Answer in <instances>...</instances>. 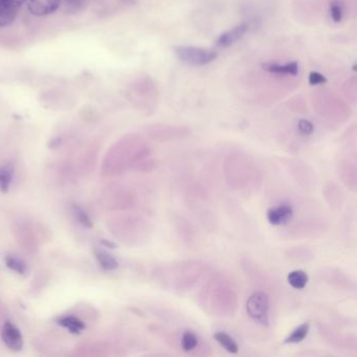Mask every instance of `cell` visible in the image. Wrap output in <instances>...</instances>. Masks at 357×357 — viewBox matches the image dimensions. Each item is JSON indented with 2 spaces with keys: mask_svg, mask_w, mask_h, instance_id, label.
<instances>
[{
  "mask_svg": "<svg viewBox=\"0 0 357 357\" xmlns=\"http://www.w3.org/2000/svg\"><path fill=\"white\" fill-rule=\"evenodd\" d=\"M176 57L183 63L190 66H204L216 59L217 52L213 50L204 49V47H185L178 45L174 47Z\"/></svg>",
  "mask_w": 357,
  "mask_h": 357,
  "instance_id": "obj_1",
  "label": "cell"
},
{
  "mask_svg": "<svg viewBox=\"0 0 357 357\" xmlns=\"http://www.w3.org/2000/svg\"><path fill=\"white\" fill-rule=\"evenodd\" d=\"M246 311L252 319L263 325H267L269 311L268 296L265 292H255L246 302Z\"/></svg>",
  "mask_w": 357,
  "mask_h": 357,
  "instance_id": "obj_2",
  "label": "cell"
},
{
  "mask_svg": "<svg viewBox=\"0 0 357 357\" xmlns=\"http://www.w3.org/2000/svg\"><path fill=\"white\" fill-rule=\"evenodd\" d=\"M62 0H28L29 12L36 17H45L55 13L60 6Z\"/></svg>",
  "mask_w": 357,
  "mask_h": 357,
  "instance_id": "obj_3",
  "label": "cell"
},
{
  "mask_svg": "<svg viewBox=\"0 0 357 357\" xmlns=\"http://www.w3.org/2000/svg\"><path fill=\"white\" fill-rule=\"evenodd\" d=\"M1 338L8 348L13 351H20L24 347V338L20 329L12 321H7L1 330Z\"/></svg>",
  "mask_w": 357,
  "mask_h": 357,
  "instance_id": "obj_4",
  "label": "cell"
},
{
  "mask_svg": "<svg viewBox=\"0 0 357 357\" xmlns=\"http://www.w3.org/2000/svg\"><path fill=\"white\" fill-rule=\"evenodd\" d=\"M248 31V24H241L239 26H235L231 30L227 31V32L223 33L220 36L218 37L216 41V45L221 49H225V47H231L234 43H238L241 40L246 33Z\"/></svg>",
  "mask_w": 357,
  "mask_h": 357,
  "instance_id": "obj_5",
  "label": "cell"
},
{
  "mask_svg": "<svg viewBox=\"0 0 357 357\" xmlns=\"http://www.w3.org/2000/svg\"><path fill=\"white\" fill-rule=\"evenodd\" d=\"M292 215H294V210L289 204H281L278 208H271L267 212V219L271 225H281L290 220Z\"/></svg>",
  "mask_w": 357,
  "mask_h": 357,
  "instance_id": "obj_6",
  "label": "cell"
},
{
  "mask_svg": "<svg viewBox=\"0 0 357 357\" xmlns=\"http://www.w3.org/2000/svg\"><path fill=\"white\" fill-rule=\"evenodd\" d=\"M20 13V8L8 0H0V28L10 26L15 22Z\"/></svg>",
  "mask_w": 357,
  "mask_h": 357,
  "instance_id": "obj_7",
  "label": "cell"
},
{
  "mask_svg": "<svg viewBox=\"0 0 357 357\" xmlns=\"http://www.w3.org/2000/svg\"><path fill=\"white\" fill-rule=\"evenodd\" d=\"M263 70L271 74L284 75V76H296L298 74V64L296 62H288L285 64L265 63L262 66Z\"/></svg>",
  "mask_w": 357,
  "mask_h": 357,
  "instance_id": "obj_8",
  "label": "cell"
},
{
  "mask_svg": "<svg viewBox=\"0 0 357 357\" xmlns=\"http://www.w3.org/2000/svg\"><path fill=\"white\" fill-rule=\"evenodd\" d=\"M58 324L75 334L80 333L85 329V324L78 317H72V315L60 317L58 319Z\"/></svg>",
  "mask_w": 357,
  "mask_h": 357,
  "instance_id": "obj_9",
  "label": "cell"
},
{
  "mask_svg": "<svg viewBox=\"0 0 357 357\" xmlns=\"http://www.w3.org/2000/svg\"><path fill=\"white\" fill-rule=\"evenodd\" d=\"M308 275L304 271H301V269L291 271L287 275V282L294 289H303L308 283Z\"/></svg>",
  "mask_w": 357,
  "mask_h": 357,
  "instance_id": "obj_10",
  "label": "cell"
},
{
  "mask_svg": "<svg viewBox=\"0 0 357 357\" xmlns=\"http://www.w3.org/2000/svg\"><path fill=\"white\" fill-rule=\"evenodd\" d=\"M214 338L217 340V342L221 344L225 350L229 351V353H237L239 351V347H238L237 342H235L231 336L225 332H217L214 334Z\"/></svg>",
  "mask_w": 357,
  "mask_h": 357,
  "instance_id": "obj_11",
  "label": "cell"
},
{
  "mask_svg": "<svg viewBox=\"0 0 357 357\" xmlns=\"http://www.w3.org/2000/svg\"><path fill=\"white\" fill-rule=\"evenodd\" d=\"M308 332L309 324H302V325L296 328V329L285 338L284 342H285V344H298V342H303V340L306 338V336L308 335Z\"/></svg>",
  "mask_w": 357,
  "mask_h": 357,
  "instance_id": "obj_12",
  "label": "cell"
},
{
  "mask_svg": "<svg viewBox=\"0 0 357 357\" xmlns=\"http://www.w3.org/2000/svg\"><path fill=\"white\" fill-rule=\"evenodd\" d=\"M96 257H97L100 265L106 271H114L119 267V262L116 259L108 252L99 250V252H96Z\"/></svg>",
  "mask_w": 357,
  "mask_h": 357,
  "instance_id": "obj_13",
  "label": "cell"
},
{
  "mask_svg": "<svg viewBox=\"0 0 357 357\" xmlns=\"http://www.w3.org/2000/svg\"><path fill=\"white\" fill-rule=\"evenodd\" d=\"M198 338L193 332L185 331L181 337V347L185 352L194 350L197 347Z\"/></svg>",
  "mask_w": 357,
  "mask_h": 357,
  "instance_id": "obj_14",
  "label": "cell"
},
{
  "mask_svg": "<svg viewBox=\"0 0 357 357\" xmlns=\"http://www.w3.org/2000/svg\"><path fill=\"white\" fill-rule=\"evenodd\" d=\"M13 170L10 167L0 168V191L7 192L11 185Z\"/></svg>",
  "mask_w": 357,
  "mask_h": 357,
  "instance_id": "obj_15",
  "label": "cell"
},
{
  "mask_svg": "<svg viewBox=\"0 0 357 357\" xmlns=\"http://www.w3.org/2000/svg\"><path fill=\"white\" fill-rule=\"evenodd\" d=\"M6 264L9 267L11 271H15V273H20V275H24L26 271V265L24 261L20 260V259L15 258L13 256H8L6 258Z\"/></svg>",
  "mask_w": 357,
  "mask_h": 357,
  "instance_id": "obj_16",
  "label": "cell"
},
{
  "mask_svg": "<svg viewBox=\"0 0 357 357\" xmlns=\"http://www.w3.org/2000/svg\"><path fill=\"white\" fill-rule=\"evenodd\" d=\"M73 210H74L75 217H76L79 223H81L83 227H89V229L93 227V222H91V218H89V215H87V213L85 212L83 208H81L80 206H74Z\"/></svg>",
  "mask_w": 357,
  "mask_h": 357,
  "instance_id": "obj_17",
  "label": "cell"
},
{
  "mask_svg": "<svg viewBox=\"0 0 357 357\" xmlns=\"http://www.w3.org/2000/svg\"><path fill=\"white\" fill-rule=\"evenodd\" d=\"M330 16H331V20H333L334 22H340L342 20V7L338 1L334 0L330 3Z\"/></svg>",
  "mask_w": 357,
  "mask_h": 357,
  "instance_id": "obj_18",
  "label": "cell"
},
{
  "mask_svg": "<svg viewBox=\"0 0 357 357\" xmlns=\"http://www.w3.org/2000/svg\"><path fill=\"white\" fill-rule=\"evenodd\" d=\"M308 82L309 84L315 86V85L325 84V83L327 82V79H326V77L323 76V75L319 74V73L311 72L310 74H309Z\"/></svg>",
  "mask_w": 357,
  "mask_h": 357,
  "instance_id": "obj_19",
  "label": "cell"
},
{
  "mask_svg": "<svg viewBox=\"0 0 357 357\" xmlns=\"http://www.w3.org/2000/svg\"><path fill=\"white\" fill-rule=\"evenodd\" d=\"M298 128L303 135H310L313 132L312 123L307 120H301L298 122Z\"/></svg>",
  "mask_w": 357,
  "mask_h": 357,
  "instance_id": "obj_20",
  "label": "cell"
},
{
  "mask_svg": "<svg viewBox=\"0 0 357 357\" xmlns=\"http://www.w3.org/2000/svg\"><path fill=\"white\" fill-rule=\"evenodd\" d=\"M8 1L13 3L14 6H16V7L20 8L22 5H24V3L28 1V0H8Z\"/></svg>",
  "mask_w": 357,
  "mask_h": 357,
  "instance_id": "obj_21",
  "label": "cell"
},
{
  "mask_svg": "<svg viewBox=\"0 0 357 357\" xmlns=\"http://www.w3.org/2000/svg\"><path fill=\"white\" fill-rule=\"evenodd\" d=\"M103 244H105V245H107L108 248H116V245L112 243H109V242L103 241Z\"/></svg>",
  "mask_w": 357,
  "mask_h": 357,
  "instance_id": "obj_22",
  "label": "cell"
}]
</instances>
